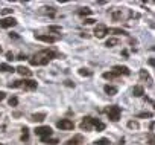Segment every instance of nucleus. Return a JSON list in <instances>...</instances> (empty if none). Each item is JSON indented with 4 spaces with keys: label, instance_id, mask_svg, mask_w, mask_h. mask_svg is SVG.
Here are the masks:
<instances>
[{
    "label": "nucleus",
    "instance_id": "6",
    "mask_svg": "<svg viewBox=\"0 0 155 145\" xmlns=\"http://www.w3.org/2000/svg\"><path fill=\"white\" fill-rule=\"evenodd\" d=\"M17 25V20L14 17H5L0 19V28H12Z\"/></svg>",
    "mask_w": 155,
    "mask_h": 145
},
{
    "label": "nucleus",
    "instance_id": "29",
    "mask_svg": "<svg viewBox=\"0 0 155 145\" xmlns=\"http://www.w3.org/2000/svg\"><path fill=\"white\" fill-rule=\"evenodd\" d=\"M50 32H61V26H49Z\"/></svg>",
    "mask_w": 155,
    "mask_h": 145
},
{
    "label": "nucleus",
    "instance_id": "24",
    "mask_svg": "<svg viewBox=\"0 0 155 145\" xmlns=\"http://www.w3.org/2000/svg\"><path fill=\"white\" fill-rule=\"evenodd\" d=\"M79 75H82V77H90V75H91V70H88V69H79Z\"/></svg>",
    "mask_w": 155,
    "mask_h": 145
},
{
    "label": "nucleus",
    "instance_id": "4",
    "mask_svg": "<svg viewBox=\"0 0 155 145\" xmlns=\"http://www.w3.org/2000/svg\"><path fill=\"white\" fill-rule=\"evenodd\" d=\"M107 113H108V118L111 119V121H119L120 119V115H122V109L120 107H117V105H111V107H108V110H107Z\"/></svg>",
    "mask_w": 155,
    "mask_h": 145
},
{
    "label": "nucleus",
    "instance_id": "38",
    "mask_svg": "<svg viewBox=\"0 0 155 145\" xmlns=\"http://www.w3.org/2000/svg\"><path fill=\"white\" fill-rule=\"evenodd\" d=\"M149 130H150V133L153 131V122H150V124H149Z\"/></svg>",
    "mask_w": 155,
    "mask_h": 145
},
{
    "label": "nucleus",
    "instance_id": "35",
    "mask_svg": "<svg viewBox=\"0 0 155 145\" xmlns=\"http://www.w3.org/2000/svg\"><path fill=\"white\" fill-rule=\"evenodd\" d=\"M65 86H68V87H74V84H73L71 81H68V80L65 81Z\"/></svg>",
    "mask_w": 155,
    "mask_h": 145
},
{
    "label": "nucleus",
    "instance_id": "41",
    "mask_svg": "<svg viewBox=\"0 0 155 145\" xmlns=\"http://www.w3.org/2000/svg\"><path fill=\"white\" fill-rule=\"evenodd\" d=\"M0 52H2V46H0Z\"/></svg>",
    "mask_w": 155,
    "mask_h": 145
},
{
    "label": "nucleus",
    "instance_id": "37",
    "mask_svg": "<svg viewBox=\"0 0 155 145\" xmlns=\"http://www.w3.org/2000/svg\"><path fill=\"white\" fill-rule=\"evenodd\" d=\"M25 58H26V55H23V54H20V55H18V58H17V60H25Z\"/></svg>",
    "mask_w": 155,
    "mask_h": 145
},
{
    "label": "nucleus",
    "instance_id": "12",
    "mask_svg": "<svg viewBox=\"0 0 155 145\" xmlns=\"http://www.w3.org/2000/svg\"><path fill=\"white\" fill-rule=\"evenodd\" d=\"M20 75H23V77H32V70H29L28 67H25V66H18L17 69H15Z\"/></svg>",
    "mask_w": 155,
    "mask_h": 145
},
{
    "label": "nucleus",
    "instance_id": "34",
    "mask_svg": "<svg viewBox=\"0 0 155 145\" xmlns=\"http://www.w3.org/2000/svg\"><path fill=\"white\" fill-rule=\"evenodd\" d=\"M12 12V9H9V8H5V9H2V14H11Z\"/></svg>",
    "mask_w": 155,
    "mask_h": 145
},
{
    "label": "nucleus",
    "instance_id": "19",
    "mask_svg": "<svg viewBox=\"0 0 155 145\" xmlns=\"http://www.w3.org/2000/svg\"><path fill=\"white\" fill-rule=\"evenodd\" d=\"M111 17H113V20H116V22L120 20V19H122V11H120V9H114L113 14H111Z\"/></svg>",
    "mask_w": 155,
    "mask_h": 145
},
{
    "label": "nucleus",
    "instance_id": "14",
    "mask_svg": "<svg viewBox=\"0 0 155 145\" xmlns=\"http://www.w3.org/2000/svg\"><path fill=\"white\" fill-rule=\"evenodd\" d=\"M44 118H46L44 113H34V115L31 116V121H34V122H41V121H44Z\"/></svg>",
    "mask_w": 155,
    "mask_h": 145
},
{
    "label": "nucleus",
    "instance_id": "1",
    "mask_svg": "<svg viewBox=\"0 0 155 145\" xmlns=\"http://www.w3.org/2000/svg\"><path fill=\"white\" fill-rule=\"evenodd\" d=\"M55 52L53 50H50V49H44V50H40L38 54H35L31 60H29V63L32 64V66H44V64H47L52 58H55Z\"/></svg>",
    "mask_w": 155,
    "mask_h": 145
},
{
    "label": "nucleus",
    "instance_id": "20",
    "mask_svg": "<svg viewBox=\"0 0 155 145\" xmlns=\"http://www.w3.org/2000/svg\"><path fill=\"white\" fill-rule=\"evenodd\" d=\"M116 44H119V40H117V38H108L107 43H105L107 47H113V46H116Z\"/></svg>",
    "mask_w": 155,
    "mask_h": 145
},
{
    "label": "nucleus",
    "instance_id": "32",
    "mask_svg": "<svg viewBox=\"0 0 155 145\" xmlns=\"http://www.w3.org/2000/svg\"><path fill=\"white\" fill-rule=\"evenodd\" d=\"M6 60H8V61H12V60H14V55H12V52H6Z\"/></svg>",
    "mask_w": 155,
    "mask_h": 145
},
{
    "label": "nucleus",
    "instance_id": "39",
    "mask_svg": "<svg viewBox=\"0 0 155 145\" xmlns=\"http://www.w3.org/2000/svg\"><path fill=\"white\" fill-rule=\"evenodd\" d=\"M9 35H11V38H18V35H17V34H9Z\"/></svg>",
    "mask_w": 155,
    "mask_h": 145
},
{
    "label": "nucleus",
    "instance_id": "31",
    "mask_svg": "<svg viewBox=\"0 0 155 145\" xmlns=\"http://www.w3.org/2000/svg\"><path fill=\"white\" fill-rule=\"evenodd\" d=\"M149 145H155V140H153V133H149Z\"/></svg>",
    "mask_w": 155,
    "mask_h": 145
},
{
    "label": "nucleus",
    "instance_id": "25",
    "mask_svg": "<svg viewBox=\"0 0 155 145\" xmlns=\"http://www.w3.org/2000/svg\"><path fill=\"white\" fill-rule=\"evenodd\" d=\"M128 127L132 128V130H137V128H138V122H137V121H129V122H128Z\"/></svg>",
    "mask_w": 155,
    "mask_h": 145
},
{
    "label": "nucleus",
    "instance_id": "21",
    "mask_svg": "<svg viewBox=\"0 0 155 145\" xmlns=\"http://www.w3.org/2000/svg\"><path fill=\"white\" fill-rule=\"evenodd\" d=\"M102 77H104L105 80H114V78H117V75L114 74V72H105Z\"/></svg>",
    "mask_w": 155,
    "mask_h": 145
},
{
    "label": "nucleus",
    "instance_id": "16",
    "mask_svg": "<svg viewBox=\"0 0 155 145\" xmlns=\"http://www.w3.org/2000/svg\"><path fill=\"white\" fill-rule=\"evenodd\" d=\"M93 127H94L97 131H102V130H105V124H104V122H101L99 119H93Z\"/></svg>",
    "mask_w": 155,
    "mask_h": 145
},
{
    "label": "nucleus",
    "instance_id": "2",
    "mask_svg": "<svg viewBox=\"0 0 155 145\" xmlns=\"http://www.w3.org/2000/svg\"><path fill=\"white\" fill-rule=\"evenodd\" d=\"M11 89H17V87H23L26 90H35L37 89V81L34 80H18V81H14V83H9L8 84Z\"/></svg>",
    "mask_w": 155,
    "mask_h": 145
},
{
    "label": "nucleus",
    "instance_id": "15",
    "mask_svg": "<svg viewBox=\"0 0 155 145\" xmlns=\"http://www.w3.org/2000/svg\"><path fill=\"white\" fill-rule=\"evenodd\" d=\"M132 95H134V96H143V95H144V89H143L141 86H135V87L132 89Z\"/></svg>",
    "mask_w": 155,
    "mask_h": 145
},
{
    "label": "nucleus",
    "instance_id": "10",
    "mask_svg": "<svg viewBox=\"0 0 155 145\" xmlns=\"http://www.w3.org/2000/svg\"><path fill=\"white\" fill-rule=\"evenodd\" d=\"M37 40L40 41H44V43H55L58 41V37H53V35H46V34H41V35H35Z\"/></svg>",
    "mask_w": 155,
    "mask_h": 145
},
{
    "label": "nucleus",
    "instance_id": "13",
    "mask_svg": "<svg viewBox=\"0 0 155 145\" xmlns=\"http://www.w3.org/2000/svg\"><path fill=\"white\" fill-rule=\"evenodd\" d=\"M104 92H105L107 95L113 96V95H117V87H114V86H110V84H107V86L104 87Z\"/></svg>",
    "mask_w": 155,
    "mask_h": 145
},
{
    "label": "nucleus",
    "instance_id": "28",
    "mask_svg": "<svg viewBox=\"0 0 155 145\" xmlns=\"http://www.w3.org/2000/svg\"><path fill=\"white\" fill-rule=\"evenodd\" d=\"M23 131H25V133L21 134V140H28V137H29V133H28V131H29V130L25 127V128H23Z\"/></svg>",
    "mask_w": 155,
    "mask_h": 145
},
{
    "label": "nucleus",
    "instance_id": "23",
    "mask_svg": "<svg viewBox=\"0 0 155 145\" xmlns=\"http://www.w3.org/2000/svg\"><path fill=\"white\" fill-rule=\"evenodd\" d=\"M94 143H96V145H108V143H111V142H110V139L104 137V139H99V140H96Z\"/></svg>",
    "mask_w": 155,
    "mask_h": 145
},
{
    "label": "nucleus",
    "instance_id": "3",
    "mask_svg": "<svg viewBox=\"0 0 155 145\" xmlns=\"http://www.w3.org/2000/svg\"><path fill=\"white\" fill-rule=\"evenodd\" d=\"M35 134L37 136H40L41 137V142H47L49 140V137H50V134H52V128L49 127V125H43V127H37L35 128Z\"/></svg>",
    "mask_w": 155,
    "mask_h": 145
},
{
    "label": "nucleus",
    "instance_id": "7",
    "mask_svg": "<svg viewBox=\"0 0 155 145\" xmlns=\"http://www.w3.org/2000/svg\"><path fill=\"white\" fill-rule=\"evenodd\" d=\"M108 34V28L105 26V25H102V23H99L96 28H94V35L97 37V38H104L105 35Z\"/></svg>",
    "mask_w": 155,
    "mask_h": 145
},
{
    "label": "nucleus",
    "instance_id": "40",
    "mask_svg": "<svg viewBox=\"0 0 155 145\" xmlns=\"http://www.w3.org/2000/svg\"><path fill=\"white\" fill-rule=\"evenodd\" d=\"M119 145H125V140H123V139H122V140H120V143H119Z\"/></svg>",
    "mask_w": 155,
    "mask_h": 145
},
{
    "label": "nucleus",
    "instance_id": "33",
    "mask_svg": "<svg viewBox=\"0 0 155 145\" xmlns=\"http://www.w3.org/2000/svg\"><path fill=\"white\" fill-rule=\"evenodd\" d=\"M94 22H96L94 19H85V22H84V23H87V25H93Z\"/></svg>",
    "mask_w": 155,
    "mask_h": 145
},
{
    "label": "nucleus",
    "instance_id": "5",
    "mask_svg": "<svg viewBox=\"0 0 155 145\" xmlns=\"http://www.w3.org/2000/svg\"><path fill=\"white\" fill-rule=\"evenodd\" d=\"M56 127H58L59 130H73V128H74V124H73V121H70V119H61V121L56 122Z\"/></svg>",
    "mask_w": 155,
    "mask_h": 145
},
{
    "label": "nucleus",
    "instance_id": "26",
    "mask_svg": "<svg viewBox=\"0 0 155 145\" xmlns=\"http://www.w3.org/2000/svg\"><path fill=\"white\" fill-rule=\"evenodd\" d=\"M17 104H18V99H17V96H11V98H9V105L15 107Z\"/></svg>",
    "mask_w": 155,
    "mask_h": 145
},
{
    "label": "nucleus",
    "instance_id": "22",
    "mask_svg": "<svg viewBox=\"0 0 155 145\" xmlns=\"http://www.w3.org/2000/svg\"><path fill=\"white\" fill-rule=\"evenodd\" d=\"M108 32H111V34H116V35H119V34H122V35H126V31H123V29H117V28H111Z\"/></svg>",
    "mask_w": 155,
    "mask_h": 145
},
{
    "label": "nucleus",
    "instance_id": "27",
    "mask_svg": "<svg viewBox=\"0 0 155 145\" xmlns=\"http://www.w3.org/2000/svg\"><path fill=\"white\" fill-rule=\"evenodd\" d=\"M140 78L141 80H149V74L146 70H140Z\"/></svg>",
    "mask_w": 155,
    "mask_h": 145
},
{
    "label": "nucleus",
    "instance_id": "8",
    "mask_svg": "<svg viewBox=\"0 0 155 145\" xmlns=\"http://www.w3.org/2000/svg\"><path fill=\"white\" fill-rule=\"evenodd\" d=\"M81 130H84V131H90L91 128H93V118H90V116H85L84 119H82V122H81Z\"/></svg>",
    "mask_w": 155,
    "mask_h": 145
},
{
    "label": "nucleus",
    "instance_id": "11",
    "mask_svg": "<svg viewBox=\"0 0 155 145\" xmlns=\"http://www.w3.org/2000/svg\"><path fill=\"white\" fill-rule=\"evenodd\" d=\"M82 142H84L82 136H74L73 139H68L64 145H82Z\"/></svg>",
    "mask_w": 155,
    "mask_h": 145
},
{
    "label": "nucleus",
    "instance_id": "30",
    "mask_svg": "<svg viewBox=\"0 0 155 145\" xmlns=\"http://www.w3.org/2000/svg\"><path fill=\"white\" fill-rule=\"evenodd\" d=\"M138 118H152V113L150 112H143L138 115Z\"/></svg>",
    "mask_w": 155,
    "mask_h": 145
},
{
    "label": "nucleus",
    "instance_id": "36",
    "mask_svg": "<svg viewBox=\"0 0 155 145\" xmlns=\"http://www.w3.org/2000/svg\"><path fill=\"white\" fill-rule=\"evenodd\" d=\"M5 98H6V95H5L3 92H0V101H3Z\"/></svg>",
    "mask_w": 155,
    "mask_h": 145
},
{
    "label": "nucleus",
    "instance_id": "17",
    "mask_svg": "<svg viewBox=\"0 0 155 145\" xmlns=\"http://www.w3.org/2000/svg\"><path fill=\"white\" fill-rule=\"evenodd\" d=\"M0 70H5V72H15V69H14L12 66L6 64V63H3V64H0Z\"/></svg>",
    "mask_w": 155,
    "mask_h": 145
},
{
    "label": "nucleus",
    "instance_id": "9",
    "mask_svg": "<svg viewBox=\"0 0 155 145\" xmlns=\"http://www.w3.org/2000/svg\"><path fill=\"white\" fill-rule=\"evenodd\" d=\"M113 72L119 77V75H129L131 74V70L126 67V66H114L113 67Z\"/></svg>",
    "mask_w": 155,
    "mask_h": 145
},
{
    "label": "nucleus",
    "instance_id": "18",
    "mask_svg": "<svg viewBox=\"0 0 155 145\" xmlns=\"http://www.w3.org/2000/svg\"><path fill=\"white\" fill-rule=\"evenodd\" d=\"M93 11L90 9V8H81L79 11H78V14H79V16H82V17H85V16H90Z\"/></svg>",
    "mask_w": 155,
    "mask_h": 145
}]
</instances>
